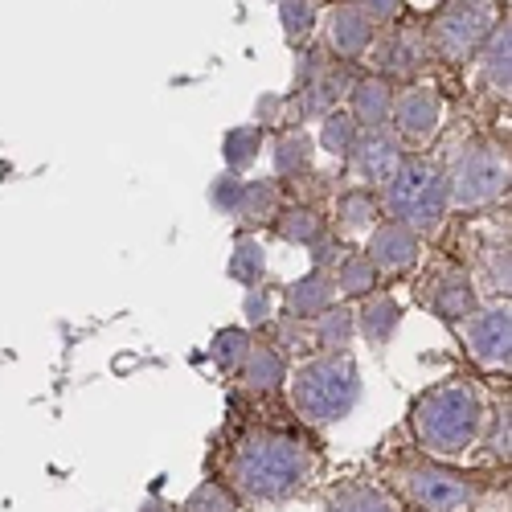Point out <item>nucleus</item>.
I'll return each instance as SVG.
<instances>
[{
  "label": "nucleus",
  "instance_id": "f257e3e1",
  "mask_svg": "<svg viewBox=\"0 0 512 512\" xmlns=\"http://www.w3.org/2000/svg\"><path fill=\"white\" fill-rule=\"evenodd\" d=\"M410 422H414L418 447L431 459H459L484 435V422H488L484 394L467 377H447L414 402Z\"/></svg>",
  "mask_w": 512,
  "mask_h": 512
},
{
  "label": "nucleus",
  "instance_id": "f03ea898",
  "mask_svg": "<svg viewBox=\"0 0 512 512\" xmlns=\"http://www.w3.org/2000/svg\"><path fill=\"white\" fill-rule=\"evenodd\" d=\"M316 472V455L308 443H300L295 435H279V431H259L242 439V447L234 451V467L230 476L238 484V492L254 504H283L300 492Z\"/></svg>",
  "mask_w": 512,
  "mask_h": 512
},
{
  "label": "nucleus",
  "instance_id": "7ed1b4c3",
  "mask_svg": "<svg viewBox=\"0 0 512 512\" xmlns=\"http://www.w3.org/2000/svg\"><path fill=\"white\" fill-rule=\"evenodd\" d=\"M287 386L304 422L332 426L353 414L361 398V373L349 353H324V357L295 365V373H287Z\"/></svg>",
  "mask_w": 512,
  "mask_h": 512
},
{
  "label": "nucleus",
  "instance_id": "20e7f679",
  "mask_svg": "<svg viewBox=\"0 0 512 512\" xmlns=\"http://www.w3.org/2000/svg\"><path fill=\"white\" fill-rule=\"evenodd\" d=\"M381 213L390 222L414 230V234H431L443 226L447 209H451V189H447V173L431 160H402L398 173L381 185Z\"/></svg>",
  "mask_w": 512,
  "mask_h": 512
},
{
  "label": "nucleus",
  "instance_id": "39448f33",
  "mask_svg": "<svg viewBox=\"0 0 512 512\" xmlns=\"http://www.w3.org/2000/svg\"><path fill=\"white\" fill-rule=\"evenodd\" d=\"M451 205L459 209H484L504 197L508 189V156L496 144H467L459 148L451 173H447Z\"/></svg>",
  "mask_w": 512,
  "mask_h": 512
},
{
  "label": "nucleus",
  "instance_id": "423d86ee",
  "mask_svg": "<svg viewBox=\"0 0 512 512\" xmlns=\"http://www.w3.org/2000/svg\"><path fill=\"white\" fill-rule=\"evenodd\" d=\"M496 25L500 21H496V9L488 0H447L431 21V41H435L439 58L472 62Z\"/></svg>",
  "mask_w": 512,
  "mask_h": 512
},
{
  "label": "nucleus",
  "instance_id": "0eeeda50",
  "mask_svg": "<svg viewBox=\"0 0 512 512\" xmlns=\"http://www.w3.org/2000/svg\"><path fill=\"white\" fill-rule=\"evenodd\" d=\"M402 496L422 512H467L476 504V484L443 463H418L402 472Z\"/></svg>",
  "mask_w": 512,
  "mask_h": 512
},
{
  "label": "nucleus",
  "instance_id": "6e6552de",
  "mask_svg": "<svg viewBox=\"0 0 512 512\" xmlns=\"http://www.w3.org/2000/svg\"><path fill=\"white\" fill-rule=\"evenodd\" d=\"M463 345L484 369H508V349H512V316L508 304H492V308H476L459 324Z\"/></svg>",
  "mask_w": 512,
  "mask_h": 512
},
{
  "label": "nucleus",
  "instance_id": "1a4fd4ad",
  "mask_svg": "<svg viewBox=\"0 0 512 512\" xmlns=\"http://www.w3.org/2000/svg\"><path fill=\"white\" fill-rule=\"evenodd\" d=\"M443 99L439 91L422 87V82H410V87L394 91V111H390V123H394V136L398 140H431L439 127H443Z\"/></svg>",
  "mask_w": 512,
  "mask_h": 512
},
{
  "label": "nucleus",
  "instance_id": "9d476101",
  "mask_svg": "<svg viewBox=\"0 0 512 512\" xmlns=\"http://www.w3.org/2000/svg\"><path fill=\"white\" fill-rule=\"evenodd\" d=\"M373 33H377V25L357 9V0H340V5H332V9L324 13V37H328V50H332L336 58H345V62H353V58H365V54H369Z\"/></svg>",
  "mask_w": 512,
  "mask_h": 512
},
{
  "label": "nucleus",
  "instance_id": "9b49d317",
  "mask_svg": "<svg viewBox=\"0 0 512 512\" xmlns=\"http://www.w3.org/2000/svg\"><path fill=\"white\" fill-rule=\"evenodd\" d=\"M422 254V238L398 222H377L369 230V246H365V259L373 263V271L381 275H398V271H410Z\"/></svg>",
  "mask_w": 512,
  "mask_h": 512
},
{
  "label": "nucleus",
  "instance_id": "f8f14e48",
  "mask_svg": "<svg viewBox=\"0 0 512 512\" xmlns=\"http://www.w3.org/2000/svg\"><path fill=\"white\" fill-rule=\"evenodd\" d=\"M353 160H357V173L369 181V185H386L398 164L406 160L402 156V140L394 132H386V127H373V132H361L357 136V148H353Z\"/></svg>",
  "mask_w": 512,
  "mask_h": 512
},
{
  "label": "nucleus",
  "instance_id": "ddd939ff",
  "mask_svg": "<svg viewBox=\"0 0 512 512\" xmlns=\"http://www.w3.org/2000/svg\"><path fill=\"white\" fill-rule=\"evenodd\" d=\"M349 91H353V78L340 66L324 62L308 82L295 87V111H300V119H324L328 111L340 107V99H345Z\"/></svg>",
  "mask_w": 512,
  "mask_h": 512
},
{
  "label": "nucleus",
  "instance_id": "4468645a",
  "mask_svg": "<svg viewBox=\"0 0 512 512\" xmlns=\"http://www.w3.org/2000/svg\"><path fill=\"white\" fill-rule=\"evenodd\" d=\"M431 295H426V304H431V312L447 324H463L467 316H472L480 308V295H476V283L472 275H459V271H447V275H435L431 279Z\"/></svg>",
  "mask_w": 512,
  "mask_h": 512
},
{
  "label": "nucleus",
  "instance_id": "2eb2a0df",
  "mask_svg": "<svg viewBox=\"0 0 512 512\" xmlns=\"http://www.w3.org/2000/svg\"><path fill=\"white\" fill-rule=\"evenodd\" d=\"M353 119H357V127L361 132H373V127H386L390 123V111H394V87L386 78H357L353 82Z\"/></svg>",
  "mask_w": 512,
  "mask_h": 512
},
{
  "label": "nucleus",
  "instance_id": "dca6fc26",
  "mask_svg": "<svg viewBox=\"0 0 512 512\" xmlns=\"http://www.w3.org/2000/svg\"><path fill=\"white\" fill-rule=\"evenodd\" d=\"M238 373H242V386L250 394H275L287 386V357L275 345H250Z\"/></svg>",
  "mask_w": 512,
  "mask_h": 512
},
{
  "label": "nucleus",
  "instance_id": "f3484780",
  "mask_svg": "<svg viewBox=\"0 0 512 512\" xmlns=\"http://www.w3.org/2000/svg\"><path fill=\"white\" fill-rule=\"evenodd\" d=\"M336 300V287H332V275L328 271H308L304 279H295L287 287V316L291 320H316L320 312H328Z\"/></svg>",
  "mask_w": 512,
  "mask_h": 512
},
{
  "label": "nucleus",
  "instance_id": "a211bd4d",
  "mask_svg": "<svg viewBox=\"0 0 512 512\" xmlns=\"http://www.w3.org/2000/svg\"><path fill=\"white\" fill-rule=\"evenodd\" d=\"M353 316H357V332L369 340L373 349H381V345H390L398 324H402V304L394 300V295H365V304Z\"/></svg>",
  "mask_w": 512,
  "mask_h": 512
},
{
  "label": "nucleus",
  "instance_id": "6ab92c4d",
  "mask_svg": "<svg viewBox=\"0 0 512 512\" xmlns=\"http://www.w3.org/2000/svg\"><path fill=\"white\" fill-rule=\"evenodd\" d=\"M476 62H480V78L488 82V91L508 95V82H512V29H508V21L488 33Z\"/></svg>",
  "mask_w": 512,
  "mask_h": 512
},
{
  "label": "nucleus",
  "instance_id": "aec40b11",
  "mask_svg": "<svg viewBox=\"0 0 512 512\" xmlns=\"http://www.w3.org/2000/svg\"><path fill=\"white\" fill-rule=\"evenodd\" d=\"M426 66V50L418 33H394L390 41L377 46V70L390 74V78H414Z\"/></svg>",
  "mask_w": 512,
  "mask_h": 512
},
{
  "label": "nucleus",
  "instance_id": "412c9836",
  "mask_svg": "<svg viewBox=\"0 0 512 512\" xmlns=\"http://www.w3.org/2000/svg\"><path fill=\"white\" fill-rule=\"evenodd\" d=\"M381 222V201L373 189H345L336 201V226L345 234H365Z\"/></svg>",
  "mask_w": 512,
  "mask_h": 512
},
{
  "label": "nucleus",
  "instance_id": "4be33fe9",
  "mask_svg": "<svg viewBox=\"0 0 512 512\" xmlns=\"http://www.w3.org/2000/svg\"><path fill=\"white\" fill-rule=\"evenodd\" d=\"M238 222L242 226H267L275 222L279 213V185L275 181H250L242 185V197H238Z\"/></svg>",
  "mask_w": 512,
  "mask_h": 512
},
{
  "label": "nucleus",
  "instance_id": "5701e85b",
  "mask_svg": "<svg viewBox=\"0 0 512 512\" xmlns=\"http://www.w3.org/2000/svg\"><path fill=\"white\" fill-rule=\"evenodd\" d=\"M328 512H402V504L381 484H349L332 496Z\"/></svg>",
  "mask_w": 512,
  "mask_h": 512
},
{
  "label": "nucleus",
  "instance_id": "b1692460",
  "mask_svg": "<svg viewBox=\"0 0 512 512\" xmlns=\"http://www.w3.org/2000/svg\"><path fill=\"white\" fill-rule=\"evenodd\" d=\"M332 287H336V295H345V300H365V295H373V287H377V271L365 254H345V259L336 263Z\"/></svg>",
  "mask_w": 512,
  "mask_h": 512
},
{
  "label": "nucleus",
  "instance_id": "393cba45",
  "mask_svg": "<svg viewBox=\"0 0 512 512\" xmlns=\"http://www.w3.org/2000/svg\"><path fill=\"white\" fill-rule=\"evenodd\" d=\"M357 136H361V127H357V119L349 115V111H328L324 119H320V148L328 152V156H336V160H349L353 156V148H357Z\"/></svg>",
  "mask_w": 512,
  "mask_h": 512
},
{
  "label": "nucleus",
  "instance_id": "a878e982",
  "mask_svg": "<svg viewBox=\"0 0 512 512\" xmlns=\"http://www.w3.org/2000/svg\"><path fill=\"white\" fill-rule=\"evenodd\" d=\"M259 152H263V127H259V123L230 127L226 140H222V156H226L230 173H246V168L259 160Z\"/></svg>",
  "mask_w": 512,
  "mask_h": 512
},
{
  "label": "nucleus",
  "instance_id": "bb28decb",
  "mask_svg": "<svg viewBox=\"0 0 512 512\" xmlns=\"http://www.w3.org/2000/svg\"><path fill=\"white\" fill-rule=\"evenodd\" d=\"M275 234L291 246H312L320 234H324V222L320 213L308 209V205H291V209H279L275 213Z\"/></svg>",
  "mask_w": 512,
  "mask_h": 512
},
{
  "label": "nucleus",
  "instance_id": "cd10ccee",
  "mask_svg": "<svg viewBox=\"0 0 512 512\" xmlns=\"http://www.w3.org/2000/svg\"><path fill=\"white\" fill-rule=\"evenodd\" d=\"M357 336V316L349 308H328L316 316V345L324 353H349Z\"/></svg>",
  "mask_w": 512,
  "mask_h": 512
},
{
  "label": "nucleus",
  "instance_id": "c85d7f7f",
  "mask_svg": "<svg viewBox=\"0 0 512 512\" xmlns=\"http://www.w3.org/2000/svg\"><path fill=\"white\" fill-rule=\"evenodd\" d=\"M271 164H275V177H300L312 168V140L291 132V136H275L271 144Z\"/></svg>",
  "mask_w": 512,
  "mask_h": 512
},
{
  "label": "nucleus",
  "instance_id": "c756f323",
  "mask_svg": "<svg viewBox=\"0 0 512 512\" xmlns=\"http://www.w3.org/2000/svg\"><path fill=\"white\" fill-rule=\"evenodd\" d=\"M230 279L234 283H242V287H259L263 283V275H267V250L254 242V238H242L238 246H234V254H230Z\"/></svg>",
  "mask_w": 512,
  "mask_h": 512
},
{
  "label": "nucleus",
  "instance_id": "7c9ffc66",
  "mask_svg": "<svg viewBox=\"0 0 512 512\" xmlns=\"http://www.w3.org/2000/svg\"><path fill=\"white\" fill-rule=\"evenodd\" d=\"M250 332L246 328H222L218 336L209 340V357H213V365L218 369H226V373H234L242 361H246V353H250Z\"/></svg>",
  "mask_w": 512,
  "mask_h": 512
},
{
  "label": "nucleus",
  "instance_id": "2f4dec72",
  "mask_svg": "<svg viewBox=\"0 0 512 512\" xmlns=\"http://www.w3.org/2000/svg\"><path fill=\"white\" fill-rule=\"evenodd\" d=\"M279 21H283V33L291 41H300L316 29L320 21V5L316 0H279Z\"/></svg>",
  "mask_w": 512,
  "mask_h": 512
},
{
  "label": "nucleus",
  "instance_id": "473e14b6",
  "mask_svg": "<svg viewBox=\"0 0 512 512\" xmlns=\"http://www.w3.org/2000/svg\"><path fill=\"white\" fill-rule=\"evenodd\" d=\"M234 508H238V500H234V492L222 488V484H201V488L185 500V512H234Z\"/></svg>",
  "mask_w": 512,
  "mask_h": 512
},
{
  "label": "nucleus",
  "instance_id": "72a5a7b5",
  "mask_svg": "<svg viewBox=\"0 0 512 512\" xmlns=\"http://www.w3.org/2000/svg\"><path fill=\"white\" fill-rule=\"evenodd\" d=\"M271 316H275L271 291L263 283L259 287H246V295H242V320H246V328H263Z\"/></svg>",
  "mask_w": 512,
  "mask_h": 512
},
{
  "label": "nucleus",
  "instance_id": "f704fd0d",
  "mask_svg": "<svg viewBox=\"0 0 512 512\" xmlns=\"http://www.w3.org/2000/svg\"><path fill=\"white\" fill-rule=\"evenodd\" d=\"M238 197H242V177L238 173H222L218 181L209 185V205L222 209V213H234L238 209Z\"/></svg>",
  "mask_w": 512,
  "mask_h": 512
},
{
  "label": "nucleus",
  "instance_id": "c9c22d12",
  "mask_svg": "<svg viewBox=\"0 0 512 512\" xmlns=\"http://www.w3.org/2000/svg\"><path fill=\"white\" fill-rule=\"evenodd\" d=\"M340 259H345V246H340L336 238H324V234H320V238L312 242V263H316L312 271H332Z\"/></svg>",
  "mask_w": 512,
  "mask_h": 512
},
{
  "label": "nucleus",
  "instance_id": "e433bc0d",
  "mask_svg": "<svg viewBox=\"0 0 512 512\" xmlns=\"http://www.w3.org/2000/svg\"><path fill=\"white\" fill-rule=\"evenodd\" d=\"M357 9H361L373 25H381V21H398L402 0H357Z\"/></svg>",
  "mask_w": 512,
  "mask_h": 512
},
{
  "label": "nucleus",
  "instance_id": "4c0bfd02",
  "mask_svg": "<svg viewBox=\"0 0 512 512\" xmlns=\"http://www.w3.org/2000/svg\"><path fill=\"white\" fill-rule=\"evenodd\" d=\"M488 451H492L496 459H508V406H500V410H496V418H492Z\"/></svg>",
  "mask_w": 512,
  "mask_h": 512
},
{
  "label": "nucleus",
  "instance_id": "58836bf2",
  "mask_svg": "<svg viewBox=\"0 0 512 512\" xmlns=\"http://www.w3.org/2000/svg\"><path fill=\"white\" fill-rule=\"evenodd\" d=\"M279 115H283V99L279 95H263L259 107H254V119H259V127L263 123H279Z\"/></svg>",
  "mask_w": 512,
  "mask_h": 512
},
{
  "label": "nucleus",
  "instance_id": "ea45409f",
  "mask_svg": "<svg viewBox=\"0 0 512 512\" xmlns=\"http://www.w3.org/2000/svg\"><path fill=\"white\" fill-rule=\"evenodd\" d=\"M140 512H173V504H164V500H148Z\"/></svg>",
  "mask_w": 512,
  "mask_h": 512
}]
</instances>
